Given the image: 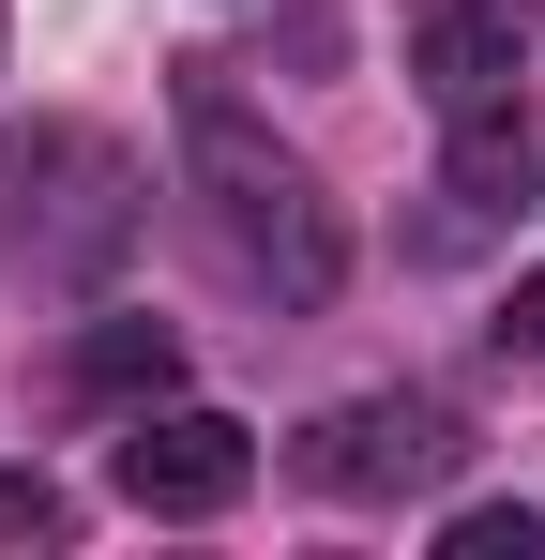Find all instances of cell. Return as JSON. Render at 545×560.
I'll return each instance as SVG.
<instances>
[{
  "label": "cell",
  "instance_id": "1",
  "mask_svg": "<svg viewBox=\"0 0 545 560\" xmlns=\"http://www.w3.org/2000/svg\"><path fill=\"white\" fill-rule=\"evenodd\" d=\"M182 167H197V197H212V243H228L272 303H334V288H349V228H334L318 167L272 152L258 121L212 92V61L182 77Z\"/></svg>",
  "mask_w": 545,
  "mask_h": 560
},
{
  "label": "cell",
  "instance_id": "2",
  "mask_svg": "<svg viewBox=\"0 0 545 560\" xmlns=\"http://www.w3.org/2000/svg\"><path fill=\"white\" fill-rule=\"evenodd\" d=\"M454 455H469V440H454L440 394H349V409L303 424V455H288V469H303L318 500H425Z\"/></svg>",
  "mask_w": 545,
  "mask_h": 560
},
{
  "label": "cell",
  "instance_id": "5",
  "mask_svg": "<svg viewBox=\"0 0 545 560\" xmlns=\"http://www.w3.org/2000/svg\"><path fill=\"white\" fill-rule=\"evenodd\" d=\"M77 394H91V409L182 394V334H167V318H91V334H77Z\"/></svg>",
  "mask_w": 545,
  "mask_h": 560
},
{
  "label": "cell",
  "instance_id": "3",
  "mask_svg": "<svg viewBox=\"0 0 545 560\" xmlns=\"http://www.w3.org/2000/svg\"><path fill=\"white\" fill-rule=\"evenodd\" d=\"M243 485H258V440L228 409H137V440H121V500L137 515H228Z\"/></svg>",
  "mask_w": 545,
  "mask_h": 560
},
{
  "label": "cell",
  "instance_id": "6",
  "mask_svg": "<svg viewBox=\"0 0 545 560\" xmlns=\"http://www.w3.org/2000/svg\"><path fill=\"white\" fill-rule=\"evenodd\" d=\"M515 167H531L515 106H454V197H469V212H500V197H515Z\"/></svg>",
  "mask_w": 545,
  "mask_h": 560
},
{
  "label": "cell",
  "instance_id": "8",
  "mask_svg": "<svg viewBox=\"0 0 545 560\" xmlns=\"http://www.w3.org/2000/svg\"><path fill=\"white\" fill-rule=\"evenodd\" d=\"M440 560H545V515H454Z\"/></svg>",
  "mask_w": 545,
  "mask_h": 560
},
{
  "label": "cell",
  "instance_id": "7",
  "mask_svg": "<svg viewBox=\"0 0 545 560\" xmlns=\"http://www.w3.org/2000/svg\"><path fill=\"white\" fill-rule=\"evenodd\" d=\"M61 530H77V500L46 469H0V546H61Z\"/></svg>",
  "mask_w": 545,
  "mask_h": 560
},
{
  "label": "cell",
  "instance_id": "4",
  "mask_svg": "<svg viewBox=\"0 0 545 560\" xmlns=\"http://www.w3.org/2000/svg\"><path fill=\"white\" fill-rule=\"evenodd\" d=\"M515 61H531V15L515 0H409V77L425 106H515Z\"/></svg>",
  "mask_w": 545,
  "mask_h": 560
},
{
  "label": "cell",
  "instance_id": "9",
  "mask_svg": "<svg viewBox=\"0 0 545 560\" xmlns=\"http://www.w3.org/2000/svg\"><path fill=\"white\" fill-rule=\"evenodd\" d=\"M500 349H515V364H531V378H545V273H531V288H515V303H500Z\"/></svg>",
  "mask_w": 545,
  "mask_h": 560
}]
</instances>
